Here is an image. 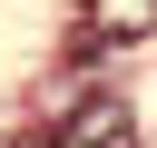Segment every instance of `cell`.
Instances as JSON below:
<instances>
[{
	"instance_id": "2",
	"label": "cell",
	"mask_w": 157,
	"mask_h": 148,
	"mask_svg": "<svg viewBox=\"0 0 157 148\" xmlns=\"http://www.w3.org/2000/svg\"><path fill=\"white\" fill-rule=\"evenodd\" d=\"M147 30H157V0H88V39L98 49H128Z\"/></svg>"
},
{
	"instance_id": "1",
	"label": "cell",
	"mask_w": 157,
	"mask_h": 148,
	"mask_svg": "<svg viewBox=\"0 0 157 148\" xmlns=\"http://www.w3.org/2000/svg\"><path fill=\"white\" fill-rule=\"evenodd\" d=\"M59 148H137V118H128V99H108V89H98V99H88V109L59 128Z\"/></svg>"
}]
</instances>
